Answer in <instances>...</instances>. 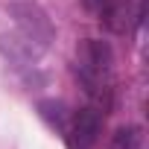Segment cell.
<instances>
[{"label":"cell","mask_w":149,"mask_h":149,"mask_svg":"<svg viewBox=\"0 0 149 149\" xmlns=\"http://www.w3.org/2000/svg\"><path fill=\"white\" fill-rule=\"evenodd\" d=\"M82 6H85L88 12L100 15V12H102V6H105V0H82Z\"/></svg>","instance_id":"cell-8"},{"label":"cell","mask_w":149,"mask_h":149,"mask_svg":"<svg viewBox=\"0 0 149 149\" xmlns=\"http://www.w3.org/2000/svg\"><path fill=\"white\" fill-rule=\"evenodd\" d=\"M100 15H102V21L111 32H126V26L132 21V3L129 0H105Z\"/></svg>","instance_id":"cell-5"},{"label":"cell","mask_w":149,"mask_h":149,"mask_svg":"<svg viewBox=\"0 0 149 149\" xmlns=\"http://www.w3.org/2000/svg\"><path fill=\"white\" fill-rule=\"evenodd\" d=\"M0 50H3L12 61H21V64L35 61V58L44 53V47L35 44V41H32L29 35H24L21 29H18V32H3V35H0Z\"/></svg>","instance_id":"cell-4"},{"label":"cell","mask_w":149,"mask_h":149,"mask_svg":"<svg viewBox=\"0 0 149 149\" xmlns=\"http://www.w3.org/2000/svg\"><path fill=\"white\" fill-rule=\"evenodd\" d=\"M76 58H79V73H82V79H85V91L94 94V88L100 85V79L105 76V73L111 70L114 64V53L105 41L100 38H85L79 47H76Z\"/></svg>","instance_id":"cell-1"},{"label":"cell","mask_w":149,"mask_h":149,"mask_svg":"<svg viewBox=\"0 0 149 149\" xmlns=\"http://www.w3.org/2000/svg\"><path fill=\"white\" fill-rule=\"evenodd\" d=\"M140 140L143 134L137 126H120L111 137V149H140Z\"/></svg>","instance_id":"cell-6"},{"label":"cell","mask_w":149,"mask_h":149,"mask_svg":"<svg viewBox=\"0 0 149 149\" xmlns=\"http://www.w3.org/2000/svg\"><path fill=\"white\" fill-rule=\"evenodd\" d=\"M41 108V117L50 123V126H56V129H67V108H64V102H56V100H47V102H41L38 105Z\"/></svg>","instance_id":"cell-7"},{"label":"cell","mask_w":149,"mask_h":149,"mask_svg":"<svg viewBox=\"0 0 149 149\" xmlns=\"http://www.w3.org/2000/svg\"><path fill=\"white\" fill-rule=\"evenodd\" d=\"M67 134H70V146L73 149H91L97 143V134H100V114L94 108L76 111L73 120H70Z\"/></svg>","instance_id":"cell-3"},{"label":"cell","mask_w":149,"mask_h":149,"mask_svg":"<svg viewBox=\"0 0 149 149\" xmlns=\"http://www.w3.org/2000/svg\"><path fill=\"white\" fill-rule=\"evenodd\" d=\"M9 18H15L18 29L24 35H29L35 44H41L44 50L53 41V24L44 15V9H38L35 3H12L9 6Z\"/></svg>","instance_id":"cell-2"}]
</instances>
